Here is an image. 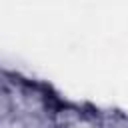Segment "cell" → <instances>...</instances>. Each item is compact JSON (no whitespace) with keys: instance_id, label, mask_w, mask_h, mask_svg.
Wrapping results in <instances>:
<instances>
[{"instance_id":"1","label":"cell","mask_w":128,"mask_h":128,"mask_svg":"<svg viewBox=\"0 0 128 128\" xmlns=\"http://www.w3.org/2000/svg\"><path fill=\"white\" fill-rule=\"evenodd\" d=\"M12 108H14V104H12L10 94H8L4 88H0V122L6 120V118L12 114Z\"/></svg>"}]
</instances>
